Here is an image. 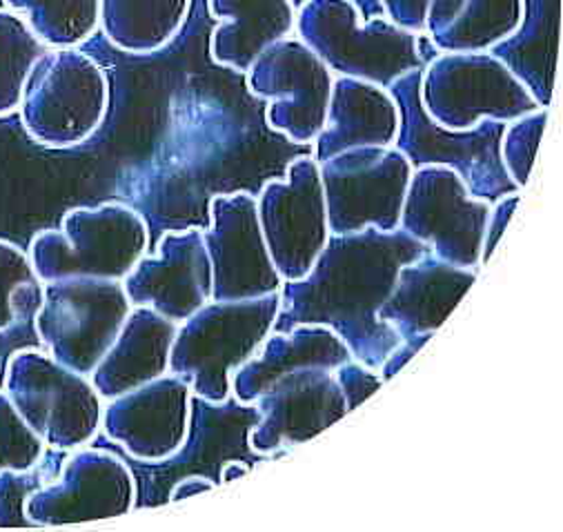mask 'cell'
Instances as JSON below:
<instances>
[{
  "instance_id": "obj_27",
  "label": "cell",
  "mask_w": 563,
  "mask_h": 532,
  "mask_svg": "<svg viewBox=\"0 0 563 532\" xmlns=\"http://www.w3.org/2000/svg\"><path fill=\"white\" fill-rule=\"evenodd\" d=\"M47 49H71L101 30V0H5Z\"/></svg>"
},
{
  "instance_id": "obj_12",
  "label": "cell",
  "mask_w": 563,
  "mask_h": 532,
  "mask_svg": "<svg viewBox=\"0 0 563 532\" xmlns=\"http://www.w3.org/2000/svg\"><path fill=\"white\" fill-rule=\"evenodd\" d=\"M493 203L473 197L461 176L445 165L412 169L399 228L428 250L482 273V247Z\"/></svg>"
},
{
  "instance_id": "obj_38",
  "label": "cell",
  "mask_w": 563,
  "mask_h": 532,
  "mask_svg": "<svg viewBox=\"0 0 563 532\" xmlns=\"http://www.w3.org/2000/svg\"><path fill=\"white\" fill-rule=\"evenodd\" d=\"M217 488V481L208 475H183L180 479H176L172 486H169V492H167V503H178V501H187L197 497L199 492H208Z\"/></svg>"
},
{
  "instance_id": "obj_17",
  "label": "cell",
  "mask_w": 563,
  "mask_h": 532,
  "mask_svg": "<svg viewBox=\"0 0 563 532\" xmlns=\"http://www.w3.org/2000/svg\"><path fill=\"white\" fill-rule=\"evenodd\" d=\"M254 406L261 412L247 443L256 455L278 457L347 414L345 397L328 368H301L276 379Z\"/></svg>"
},
{
  "instance_id": "obj_10",
  "label": "cell",
  "mask_w": 563,
  "mask_h": 532,
  "mask_svg": "<svg viewBox=\"0 0 563 532\" xmlns=\"http://www.w3.org/2000/svg\"><path fill=\"white\" fill-rule=\"evenodd\" d=\"M319 167L330 234L399 228L415 167L397 145L345 149Z\"/></svg>"
},
{
  "instance_id": "obj_9",
  "label": "cell",
  "mask_w": 563,
  "mask_h": 532,
  "mask_svg": "<svg viewBox=\"0 0 563 532\" xmlns=\"http://www.w3.org/2000/svg\"><path fill=\"white\" fill-rule=\"evenodd\" d=\"M132 308L123 281L58 279L45 284V301L34 319V332L56 362L89 377Z\"/></svg>"
},
{
  "instance_id": "obj_11",
  "label": "cell",
  "mask_w": 563,
  "mask_h": 532,
  "mask_svg": "<svg viewBox=\"0 0 563 532\" xmlns=\"http://www.w3.org/2000/svg\"><path fill=\"white\" fill-rule=\"evenodd\" d=\"M254 99L269 103L267 128L295 145H312L328 121L334 74L299 38L288 36L263 49L245 71Z\"/></svg>"
},
{
  "instance_id": "obj_36",
  "label": "cell",
  "mask_w": 563,
  "mask_h": 532,
  "mask_svg": "<svg viewBox=\"0 0 563 532\" xmlns=\"http://www.w3.org/2000/svg\"><path fill=\"white\" fill-rule=\"evenodd\" d=\"M43 301H45V284L38 277L16 286L10 297V308H12L16 325L34 323L36 314L43 308Z\"/></svg>"
},
{
  "instance_id": "obj_31",
  "label": "cell",
  "mask_w": 563,
  "mask_h": 532,
  "mask_svg": "<svg viewBox=\"0 0 563 532\" xmlns=\"http://www.w3.org/2000/svg\"><path fill=\"white\" fill-rule=\"evenodd\" d=\"M30 279H36V273L27 250L16 245L14 241L0 239V334L10 332L16 325L10 308V297L16 286Z\"/></svg>"
},
{
  "instance_id": "obj_26",
  "label": "cell",
  "mask_w": 563,
  "mask_h": 532,
  "mask_svg": "<svg viewBox=\"0 0 563 532\" xmlns=\"http://www.w3.org/2000/svg\"><path fill=\"white\" fill-rule=\"evenodd\" d=\"M192 0H101V30L123 54L150 56L183 30Z\"/></svg>"
},
{
  "instance_id": "obj_1",
  "label": "cell",
  "mask_w": 563,
  "mask_h": 532,
  "mask_svg": "<svg viewBox=\"0 0 563 532\" xmlns=\"http://www.w3.org/2000/svg\"><path fill=\"white\" fill-rule=\"evenodd\" d=\"M426 252L428 245L401 228L330 234L312 270L280 286L274 332H290L303 323L328 325L347 345L354 362L379 370L401 341L399 332L379 319V308L404 265Z\"/></svg>"
},
{
  "instance_id": "obj_32",
  "label": "cell",
  "mask_w": 563,
  "mask_h": 532,
  "mask_svg": "<svg viewBox=\"0 0 563 532\" xmlns=\"http://www.w3.org/2000/svg\"><path fill=\"white\" fill-rule=\"evenodd\" d=\"M41 479L32 473H3L0 475V528L30 525L25 517V499Z\"/></svg>"
},
{
  "instance_id": "obj_37",
  "label": "cell",
  "mask_w": 563,
  "mask_h": 532,
  "mask_svg": "<svg viewBox=\"0 0 563 532\" xmlns=\"http://www.w3.org/2000/svg\"><path fill=\"white\" fill-rule=\"evenodd\" d=\"M430 339H432V334H417V336H406V339H401V341L388 352V357H386L384 364L379 366V375H382L384 384L390 381V379H395V375H399V373L404 370V366H406L410 359L417 357L419 350H421Z\"/></svg>"
},
{
  "instance_id": "obj_3",
  "label": "cell",
  "mask_w": 563,
  "mask_h": 532,
  "mask_svg": "<svg viewBox=\"0 0 563 532\" xmlns=\"http://www.w3.org/2000/svg\"><path fill=\"white\" fill-rule=\"evenodd\" d=\"M278 310V292L245 301H208L178 323L169 373L190 384L195 397L225 403L232 397V375L274 330Z\"/></svg>"
},
{
  "instance_id": "obj_34",
  "label": "cell",
  "mask_w": 563,
  "mask_h": 532,
  "mask_svg": "<svg viewBox=\"0 0 563 532\" xmlns=\"http://www.w3.org/2000/svg\"><path fill=\"white\" fill-rule=\"evenodd\" d=\"M521 203V192H510V195H504L501 199H497L490 208V214H488V223H486V234H484V247H482V268L490 261V256L495 254L497 250V243L501 241L512 214L517 212Z\"/></svg>"
},
{
  "instance_id": "obj_15",
  "label": "cell",
  "mask_w": 563,
  "mask_h": 532,
  "mask_svg": "<svg viewBox=\"0 0 563 532\" xmlns=\"http://www.w3.org/2000/svg\"><path fill=\"white\" fill-rule=\"evenodd\" d=\"M203 230L212 263V301H245L278 292L284 279L267 252L256 197L250 192L214 195Z\"/></svg>"
},
{
  "instance_id": "obj_39",
  "label": "cell",
  "mask_w": 563,
  "mask_h": 532,
  "mask_svg": "<svg viewBox=\"0 0 563 532\" xmlns=\"http://www.w3.org/2000/svg\"><path fill=\"white\" fill-rule=\"evenodd\" d=\"M247 473H252V466H250L247 462H243V459H230V462H225V464L221 466V470H219V486H221V484H230V481H234V479H239V477H245Z\"/></svg>"
},
{
  "instance_id": "obj_14",
  "label": "cell",
  "mask_w": 563,
  "mask_h": 532,
  "mask_svg": "<svg viewBox=\"0 0 563 532\" xmlns=\"http://www.w3.org/2000/svg\"><path fill=\"white\" fill-rule=\"evenodd\" d=\"M256 210L280 279H303L330 236L321 167L314 156L295 158L284 179L265 181L256 195Z\"/></svg>"
},
{
  "instance_id": "obj_25",
  "label": "cell",
  "mask_w": 563,
  "mask_h": 532,
  "mask_svg": "<svg viewBox=\"0 0 563 532\" xmlns=\"http://www.w3.org/2000/svg\"><path fill=\"white\" fill-rule=\"evenodd\" d=\"M559 25L561 0H523V21L519 30L493 49V54L523 80L541 108H550L552 101Z\"/></svg>"
},
{
  "instance_id": "obj_23",
  "label": "cell",
  "mask_w": 563,
  "mask_h": 532,
  "mask_svg": "<svg viewBox=\"0 0 563 532\" xmlns=\"http://www.w3.org/2000/svg\"><path fill=\"white\" fill-rule=\"evenodd\" d=\"M208 12L219 21L210 56L236 74H245L263 49L297 30L295 0H208Z\"/></svg>"
},
{
  "instance_id": "obj_30",
  "label": "cell",
  "mask_w": 563,
  "mask_h": 532,
  "mask_svg": "<svg viewBox=\"0 0 563 532\" xmlns=\"http://www.w3.org/2000/svg\"><path fill=\"white\" fill-rule=\"evenodd\" d=\"M545 123H548V108H537V110L506 123V128H504L499 154H501V163H504L508 179L519 190H523L528 186L534 156H537L541 136L545 132Z\"/></svg>"
},
{
  "instance_id": "obj_33",
  "label": "cell",
  "mask_w": 563,
  "mask_h": 532,
  "mask_svg": "<svg viewBox=\"0 0 563 532\" xmlns=\"http://www.w3.org/2000/svg\"><path fill=\"white\" fill-rule=\"evenodd\" d=\"M334 379L345 397L347 412L354 410L356 406H361L367 397H372L384 386L379 370H372L354 359H347L345 364L334 368Z\"/></svg>"
},
{
  "instance_id": "obj_22",
  "label": "cell",
  "mask_w": 563,
  "mask_h": 532,
  "mask_svg": "<svg viewBox=\"0 0 563 532\" xmlns=\"http://www.w3.org/2000/svg\"><path fill=\"white\" fill-rule=\"evenodd\" d=\"M176 330L178 323L154 308L134 306L106 357L89 375L103 401L167 375Z\"/></svg>"
},
{
  "instance_id": "obj_2",
  "label": "cell",
  "mask_w": 563,
  "mask_h": 532,
  "mask_svg": "<svg viewBox=\"0 0 563 532\" xmlns=\"http://www.w3.org/2000/svg\"><path fill=\"white\" fill-rule=\"evenodd\" d=\"M295 32L334 76L382 87H393L428 63L423 36L397 27L386 16L363 19L356 0H303Z\"/></svg>"
},
{
  "instance_id": "obj_29",
  "label": "cell",
  "mask_w": 563,
  "mask_h": 532,
  "mask_svg": "<svg viewBox=\"0 0 563 532\" xmlns=\"http://www.w3.org/2000/svg\"><path fill=\"white\" fill-rule=\"evenodd\" d=\"M43 439L27 425L5 390H0V475L34 473L45 457Z\"/></svg>"
},
{
  "instance_id": "obj_13",
  "label": "cell",
  "mask_w": 563,
  "mask_h": 532,
  "mask_svg": "<svg viewBox=\"0 0 563 532\" xmlns=\"http://www.w3.org/2000/svg\"><path fill=\"white\" fill-rule=\"evenodd\" d=\"M136 501L132 466L112 451L82 446L60 464L56 479L30 492L25 517L34 528H60L125 517Z\"/></svg>"
},
{
  "instance_id": "obj_16",
  "label": "cell",
  "mask_w": 563,
  "mask_h": 532,
  "mask_svg": "<svg viewBox=\"0 0 563 532\" xmlns=\"http://www.w3.org/2000/svg\"><path fill=\"white\" fill-rule=\"evenodd\" d=\"M195 392L183 377L163 375L103 406L106 436L136 464H163L180 453L192 425Z\"/></svg>"
},
{
  "instance_id": "obj_18",
  "label": "cell",
  "mask_w": 563,
  "mask_h": 532,
  "mask_svg": "<svg viewBox=\"0 0 563 532\" xmlns=\"http://www.w3.org/2000/svg\"><path fill=\"white\" fill-rule=\"evenodd\" d=\"M132 306L154 308L174 323L212 301V263L203 230H167L123 279Z\"/></svg>"
},
{
  "instance_id": "obj_28",
  "label": "cell",
  "mask_w": 563,
  "mask_h": 532,
  "mask_svg": "<svg viewBox=\"0 0 563 532\" xmlns=\"http://www.w3.org/2000/svg\"><path fill=\"white\" fill-rule=\"evenodd\" d=\"M45 52L23 14L0 8V119L19 112L25 82Z\"/></svg>"
},
{
  "instance_id": "obj_19",
  "label": "cell",
  "mask_w": 563,
  "mask_h": 532,
  "mask_svg": "<svg viewBox=\"0 0 563 532\" xmlns=\"http://www.w3.org/2000/svg\"><path fill=\"white\" fill-rule=\"evenodd\" d=\"M477 277L479 270L459 268L428 250L399 270L393 292L379 308V319L395 328L401 339L434 334Z\"/></svg>"
},
{
  "instance_id": "obj_35",
  "label": "cell",
  "mask_w": 563,
  "mask_h": 532,
  "mask_svg": "<svg viewBox=\"0 0 563 532\" xmlns=\"http://www.w3.org/2000/svg\"><path fill=\"white\" fill-rule=\"evenodd\" d=\"M432 0H379L384 16L401 30L423 36Z\"/></svg>"
},
{
  "instance_id": "obj_20",
  "label": "cell",
  "mask_w": 563,
  "mask_h": 532,
  "mask_svg": "<svg viewBox=\"0 0 563 532\" xmlns=\"http://www.w3.org/2000/svg\"><path fill=\"white\" fill-rule=\"evenodd\" d=\"M401 130V112L388 87L377 82L334 76L328 121L312 143L317 163L354 147L395 145Z\"/></svg>"
},
{
  "instance_id": "obj_4",
  "label": "cell",
  "mask_w": 563,
  "mask_h": 532,
  "mask_svg": "<svg viewBox=\"0 0 563 532\" xmlns=\"http://www.w3.org/2000/svg\"><path fill=\"white\" fill-rule=\"evenodd\" d=\"M150 250L145 219L121 201L78 206L63 214L60 230H41L27 254L43 284L74 277L123 281Z\"/></svg>"
},
{
  "instance_id": "obj_6",
  "label": "cell",
  "mask_w": 563,
  "mask_h": 532,
  "mask_svg": "<svg viewBox=\"0 0 563 532\" xmlns=\"http://www.w3.org/2000/svg\"><path fill=\"white\" fill-rule=\"evenodd\" d=\"M3 390L52 451L89 446L103 425V397L89 377L63 366L47 350L21 347L5 364Z\"/></svg>"
},
{
  "instance_id": "obj_21",
  "label": "cell",
  "mask_w": 563,
  "mask_h": 532,
  "mask_svg": "<svg viewBox=\"0 0 563 532\" xmlns=\"http://www.w3.org/2000/svg\"><path fill=\"white\" fill-rule=\"evenodd\" d=\"M352 359L347 345L328 325L303 323L269 332L252 357L232 375V399L252 406L276 379L301 368L334 370Z\"/></svg>"
},
{
  "instance_id": "obj_24",
  "label": "cell",
  "mask_w": 563,
  "mask_h": 532,
  "mask_svg": "<svg viewBox=\"0 0 563 532\" xmlns=\"http://www.w3.org/2000/svg\"><path fill=\"white\" fill-rule=\"evenodd\" d=\"M523 21V0H432L426 41L434 52H493Z\"/></svg>"
},
{
  "instance_id": "obj_7",
  "label": "cell",
  "mask_w": 563,
  "mask_h": 532,
  "mask_svg": "<svg viewBox=\"0 0 563 532\" xmlns=\"http://www.w3.org/2000/svg\"><path fill=\"white\" fill-rule=\"evenodd\" d=\"M419 99L443 130H473L484 121L510 123L539 101L493 52H439L421 69Z\"/></svg>"
},
{
  "instance_id": "obj_5",
  "label": "cell",
  "mask_w": 563,
  "mask_h": 532,
  "mask_svg": "<svg viewBox=\"0 0 563 532\" xmlns=\"http://www.w3.org/2000/svg\"><path fill=\"white\" fill-rule=\"evenodd\" d=\"M110 110L106 69L78 47L47 49L34 65L19 117L27 136L47 149H69L101 130Z\"/></svg>"
},
{
  "instance_id": "obj_8",
  "label": "cell",
  "mask_w": 563,
  "mask_h": 532,
  "mask_svg": "<svg viewBox=\"0 0 563 532\" xmlns=\"http://www.w3.org/2000/svg\"><path fill=\"white\" fill-rule=\"evenodd\" d=\"M419 82L421 69H415L388 87L401 112V130L395 145L410 158L412 167L445 165L461 176L473 197L488 203L504 195L521 192L508 179L499 154L506 123L484 121L473 130H443L423 112Z\"/></svg>"
}]
</instances>
